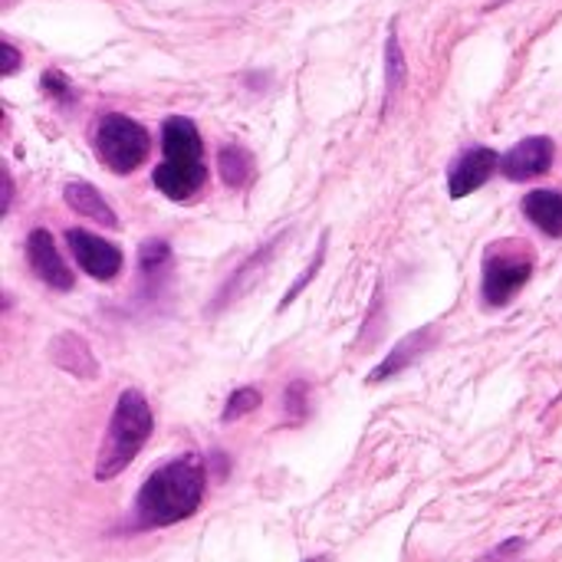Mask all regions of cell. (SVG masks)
Instances as JSON below:
<instances>
[{
	"mask_svg": "<svg viewBox=\"0 0 562 562\" xmlns=\"http://www.w3.org/2000/svg\"><path fill=\"white\" fill-rule=\"evenodd\" d=\"M49 359L63 369V372H72L76 379H95L99 375V362L95 356L89 352L86 339L76 336V333H63L53 339L49 346Z\"/></svg>",
	"mask_w": 562,
	"mask_h": 562,
	"instance_id": "11",
	"label": "cell"
},
{
	"mask_svg": "<svg viewBox=\"0 0 562 562\" xmlns=\"http://www.w3.org/2000/svg\"><path fill=\"white\" fill-rule=\"evenodd\" d=\"M533 277V250L524 240H497L484 254V300L507 306Z\"/></svg>",
	"mask_w": 562,
	"mask_h": 562,
	"instance_id": "5",
	"label": "cell"
},
{
	"mask_svg": "<svg viewBox=\"0 0 562 562\" xmlns=\"http://www.w3.org/2000/svg\"><path fill=\"white\" fill-rule=\"evenodd\" d=\"M385 72H389V92H385V109H389V105L395 102L398 89L405 86V72H408V66H405V56H402V46H398V33H395V26H392V33H389Z\"/></svg>",
	"mask_w": 562,
	"mask_h": 562,
	"instance_id": "15",
	"label": "cell"
},
{
	"mask_svg": "<svg viewBox=\"0 0 562 562\" xmlns=\"http://www.w3.org/2000/svg\"><path fill=\"white\" fill-rule=\"evenodd\" d=\"M438 342V333H435V326H422L418 333H408L375 369H372V375H369V382L372 385H379V382H389V379H395V375H402L412 362H418L425 352H431V346Z\"/></svg>",
	"mask_w": 562,
	"mask_h": 562,
	"instance_id": "10",
	"label": "cell"
},
{
	"mask_svg": "<svg viewBox=\"0 0 562 562\" xmlns=\"http://www.w3.org/2000/svg\"><path fill=\"white\" fill-rule=\"evenodd\" d=\"M26 263L36 273V280H43L46 286H53L59 293L72 290V270L59 257L56 240H53L49 231H43V227L30 231V237H26Z\"/></svg>",
	"mask_w": 562,
	"mask_h": 562,
	"instance_id": "9",
	"label": "cell"
},
{
	"mask_svg": "<svg viewBox=\"0 0 562 562\" xmlns=\"http://www.w3.org/2000/svg\"><path fill=\"white\" fill-rule=\"evenodd\" d=\"M217 165L227 188H244L254 178V155L240 145H224L217 151Z\"/></svg>",
	"mask_w": 562,
	"mask_h": 562,
	"instance_id": "14",
	"label": "cell"
},
{
	"mask_svg": "<svg viewBox=\"0 0 562 562\" xmlns=\"http://www.w3.org/2000/svg\"><path fill=\"white\" fill-rule=\"evenodd\" d=\"M501 168V155L494 148H468L461 151L451 168H448V191L451 198H468L477 188H484L491 181V175Z\"/></svg>",
	"mask_w": 562,
	"mask_h": 562,
	"instance_id": "8",
	"label": "cell"
},
{
	"mask_svg": "<svg viewBox=\"0 0 562 562\" xmlns=\"http://www.w3.org/2000/svg\"><path fill=\"white\" fill-rule=\"evenodd\" d=\"M323 257H326V237L319 240V250H316V260H313V263H310V267L303 270V277H300V280L293 283V290H290V293L283 296V303H280V310H286V306H290V303L296 300V293H300V290H303V286H306V283L313 280V277H316V270L323 267Z\"/></svg>",
	"mask_w": 562,
	"mask_h": 562,
	"instance_id": "20",
	"label": "cell"
},
{
	"mask_svg": "<svg viewBox=\"0 0 562 562\" xmlns=\"http://www.w3.org/2000/svg\"><path fill=\"white\" fill-rule=\"evenodd\" d=\"M10 194H13V184H10V175H7V168H3V214H7V207H10Z\"/></svg>",
	"mask_w": 562,
	"mask_h": 562,
	"instance_id": "22",
	"label": "cell"
},
{
	"mask_svg": "<svg viewBox=\"0 0 562 562\" xmlns=\"http://www.w3.org/2000/svg\"><path fill=\"white\" fill-rule=\"evenodd\" d=\"M66 244L76 257V263L82 267V273H89L92 280L112 283L122 273V250L115 244L102 240L99 234H89L82 227H69Z\"/></svg>",
	"mask_w": 562,
	"mask_h": 562,
	"instance_id": "6",
	"label": "cell"
},
{
	"mask_svg": "<svg viewBox=\"0 0 562 562\" xmlns=\"http://www.w3.org/2000/svg\"><path fill=\"white\" fill-rule=\"evenodd\" d=\"M171 263V247L165 240H145L142 250H138V267L145 277H155L161 273L165 267Z\"/></svg>",
	"mask_w": 562,
	"mask_h": 562,
	"instance_id": "17",
	"label": "cell"
},
{
	"mask_svg": "<svg viewBox=\"0 0 562 562\" xmlns=\"http://www.w3.org/2000/svg\"><path fill=\"white\" fill-rule=\"evenodd\" d=\"M63 198H66V204H69L76 214H82V217H89V221H99L102 227H119V217L112 214L109 201H105L89 181H69V184L63 188Z\"/></svg>",
	"mask_w": 562,
	"mask_h": 562,
	"instance_id": "12",
	"label": "cell"
},
{
	"mask_svg": "<svg viewBox=\"0 0 562 562\" xmlns=\"http://www.w3.org/2000/svg\"><path fill=\"white\" fill-rule=\"evenodd\" d=\"M524 214L527 221H533L543 234L562 237V194L560 191H547L537 188L524 198Z\"/></svg>",
	"mask_w": 562,
	"mask_h": 562,
	"instance_id": "13",
	"label": "cell"
},
{
	"mask_svg": "<svg viewBox=\"0 0 562 562\" xmlns=\"http://www.w3.org/2000/svg\"><path fill=\"white\" fill-rule=\"evenodd\" d=\"M161 151L165 161L151 171L155 188L171 201H188L191 194H198L207 181L204 142L198 125L184 115H171L161 128Z\"/></svg>",
	"mask_w": 562,
	"mask_h": 562,
	"instance_id": "2",
	"label": "cell"
},
{
	"mask_svg": "<svg viewBox=\"0 0 562 562\" xmlns=\"http://www.w3.org/2000/svg\"><path fill=\"white\" fill-rule=\"evenodd\" d=\"M260 402H263V398H260V392H257V389H237V392L227 398L221 422H224V425H231V422H237V418H244V415L257 412V405H260Z\"/></svg>",
	"mask_w": 562,
	"mask_h": 562,
	"instance_id": "18",
	"label": "cell"
},
{
	"mask_svg": "<svg viewBox=\"0 0 562 562\" xmlns=\"http://www.w3.org/2000/svg\"><path fill=\"white\" fill-rule=\"evenodd\" d=\"M40 86H43V92H46V95H53V99H59V102H66V99L72 95L69 79H66L59 69H46V72H43V79H40Z\"/></svg>",
	"mask_w": 562,
	"mask_h": 562,
	"instance_id": "19",
	"label": "cell"
},
{
	"mask_svg": "<svg viewBox=\"0 0 562 562\" xmlns=\"http://www.w3.org/2000/svg\"><path fill=\"white\" fill-rule=\"evenodd\" d=\"M207 487V471L198 454H181L145 477L135 494V524L142 530H158L181 524L198 514Z\"/></svg>",
	"mask_w": 562,
	"mask_h": 562,
	"instance_id": "1",
	"label": "cell"
},
{
	"mask_svg": "<svg viewBox=\"0 0 562 562\" xmlns=\"http://www.w3.org/2000/svg\"><path fill=\"white\" fill-rule=\"evenodd\" d=\"M13 69H20V49H13V43L3 40V46H0V76H10Z\"/></svg>",
	"mask_w": 562,
	"mask_h": 562,
	"instance_id": "21",
	"label": "cell"
},
{
	"mask_svg": "<svg viewBox=\"0 0 562 562\" xmlns=\"http://www.w3.org/2000/svg\"><path fill=\"white\" fill-rule=\"evenodd\" d=\"M273 247H277V244H267V247H263L260 254H254V257H250V260H247V263H244V267H240V270H237V273L231 277V280H227L224 293L217 296V306L231 303V300H234V296H237L240 290H247V280L254 277V270H257V273L263 270V263H267V257L273 254Z\"/></svg>",
	"mask_w": 562,
	"mask_h": 562,
	"instance_id": "16",
	"label": "cell"
},
{
	"mask_svg": "<svg viewBox=\"0 0 562 562\" xmlns=\"http://www.w3.org/2000/svg\"><path fill=\"white\" fill-rule=\"evenodd\" d=\"M553 158H557L553 138L533 135V138L517 142L507 155H501V175L510 181H530V178L547 175L553 168Z\"/></svg>",
	"mask_w": 562,
	"mask_h": 562,
	"instance_id": "7",
	"label": "cell"
},
{
	"mask_svg": "<svg viewBox=\"0 0 562 562\" xmlns=\"http://www.w3.org/2000/svg\"><path fill=\"white\" fill-rule=\"evenodd\" d=\"M151 431H155V415H151L148 398L138 389H125L115 398V408H112V418L105 428V441L95 454V471H92L95 481L105 484V481L119 477L138 458V451L145 448Z\"/></svg>",
	"mask_w": 562,
	"mask_h": 562,
	"instance_id": "3",
	"label": "cell"
},
{
	"mask_svg": "<svg viewBox=\"0 0 562 562\" xmlns=\"http://www.w3.org/2000/svg\"><path fill=\"white\" fill-rule=\"evenodd\" d=\"M95 151L112 175H132L145 165L151 151V135L142 122L122 112H109L95 125Z\"/></svg>",
	"mask_w": 562,
	"mask_h": 562,
	"instance_id": "4",
	"label": "cell"
}]
</instances>
